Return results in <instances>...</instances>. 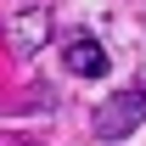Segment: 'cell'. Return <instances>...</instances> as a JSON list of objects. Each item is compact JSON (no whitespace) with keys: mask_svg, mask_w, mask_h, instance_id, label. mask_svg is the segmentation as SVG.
Listing matches in <instances>:
<instances>
[{"mask_svg":"<svg viewBox=\"0 0 146 146\" xmlns=\"http://www.w3.org/2000/svg\"><path fill=\"white\" fill-rule=\"evenodd\" d=\"M141 124H146V84H129L107 96V107H96V141H124Z\"/></svg>","mask_w":146,"mask_h":146,"instance_id":"6da1fadb","label":"cell"},{"mask_svg":"<svg viewBox=\"0 0 146 146\" xmlns=\"http://www.w3.org/2000/svg\"><path fill=\"white\" fill-rule=\"evenodd\" d=\"M62 62H68V73H73V79H101V73L112 68V62H107V51H101L90 34H73L68 45H62Z\"/></svg>","mask_w":146,"mask_h":146,"instance_id":"7a4b0ae2","label":"cell"},{"mask_svg":"<svg viewBox=\"0 0 146 146\" xmlns=\"http://www.w3.org/2000/svg\"><path fill=\"white\" fill-rule=\"evenodd\" d=\"M45 28H51V17H45V11H28V23H23V28H11V51H34L39 45V34H45Z\"/></svg>","mask_w":146,"mask_h":146,"instance_id":"3957f363","label":"cell"}]
</instances>
